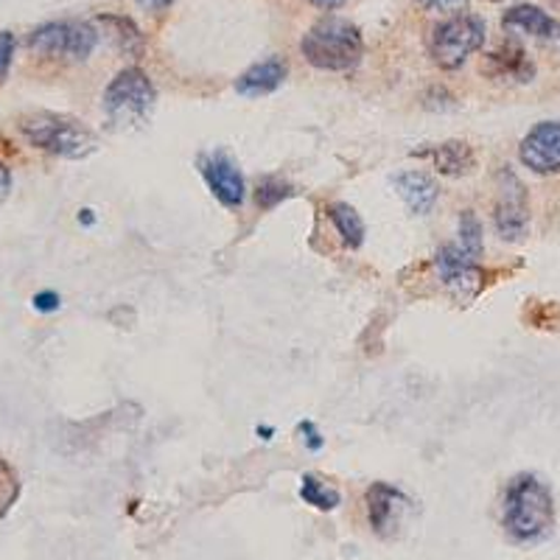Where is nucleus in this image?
<instances>
[{"label":"nucleus","mask_w":560,"mask_h":560,"mask_svg":"<svg viewBox=\"0 0 560 560\" xmlns=\"http://www.w3.org/2000/svg\"><path fill=\"white\" fill-rule=\"evenodd\" d=\"M502 524L516 544L544 541L555 527V499L535 474H518L504 490Z\"/></svg>","instance_id":"1"},{"label":"nucleus","mask_w":560,"mask_h":560,"mask_svg":"<svg viewBox=\"0 0 560 560\" xmlns=\"http://www.w3.org/2000/svg\"><path fill=\"white\" fill-rule=\"evenodd\" d=\"M364 504H368L370 527H373V533L378 538H393L398 533V527L404 524V516L409 513V508H412V502L404 497V490L393 488L387 482L370 485Z\"/></svg>","instance_id":"9"},{"label":"nucleus","mask_w":560,"mask_h":560,"mask_svg":"<svg viewBox=\"0 0 560 560\" xmlns=\"http://www.w3.org/2000/svg\"><path fill=\"white\" fill-rule=\"evenodd\" d=\"M300 51H303L306 62L314 65L317 70L345 73V70L357 68L362 62L364 39L362 32L350 20L323 18L303 34Z\"/></svg>","instance_id":"2"},{"label":"nucleus","mask_w":560,"mask_h":560,"mask_svg":"<svg viewBox=\"0 0 560 560\" xmlns=\"http://www.w3.org/2000/svg\"><path fill=\"white\" fill-rule=\"evenodd\" d=\"M459 249L465 255H471L474 261L482 258V224H479L477 213L474 210H463V217H459Z\"/></svg>","instance_id":"20"},{"label":"nucleus","mask_w":560,"mask_h":560,"mask_svg":"<svg viewBox=\"0 0 560 560\" xmlns=\"http://www.w3.org/2000/svg\"><path fill=\"white\" fill-rule=\"evenodd\" d=\"M298 432L303 434V443H306V446L312 448V452H319V448L325 446L323 434H319V429L314 427L312 420H303V423H300V427H298Z\"/></svg>","instance_id":"25"},{"label":"nucleus","mask_w":560,"mask_h":560,"mask_svg":"<svg viewBox=\"0 0 560 560\" xmlns=\"http://www.w3.org/2000/svg\"><path fill=\"white\" fill-rule=\"evenodd\" d=\"M415 3L432 14H463L471 0H415Z\"/></svg>","instance_id":"23"},{"label":"nucleus","mask_w":560,"mask_h":560,"mask_svg":"<svg viewBox=\"0 0 560 560\" xmlns=\"http://www.w3.org/2000/svg\"><path fill=\"white\" fill-rule=\"evenodd\" d=\"M493 224L504 242H522L529 233V202L522 179L504 166L497 177V208Z\"/></svg>","instance_id":"7"},{"label":"nucleus","mask_w":560,"mask_h":560,"mask_svg":"<svg viewBox=\"0 0 560 560\" xmlns=\"http://www.w3.org/2000/svg\"><path fill=\"white\" fill-rule=\"evenodd\" d=\"M287 77H289L287 59L269 57L264 59V62H255L244 70L242 77L236 79V93L247 98L269 96V93H275L280 84L287 82Z\"/></svg>","instance_id":"13"},{"label":"nucleus","mask_w":560,"mask_h":560,"mask_svg":"<svg viewBox=\"0 0 560 560\" xmlns=\"http://www.w3.org/2000/svg\"><path fill=\"white\" fill-rule=\"evenodd\" d=\"M135 3H138V9H143V12L160 14V12H166L174 0H135Z\"/></svg>","instance_id":"27"},{"label":"nucleus","mask_w":560,"mask_h":560,"mask_svg":"<svg viewBox=\"0 0 560 560\" xmlns=\"http://www.w3.org/2000/svg\"><path fill=\"white\" fill-rule=\"evenodd\" d=\"M306 3H312V7L323 9V12H337V9H342L348 0H306Z\"/></svg>","instance_id":"29"},{"label":"nucleus","mask_w":560,"mask_h":560,"mask_svg":"<svg viewBox=\"0 0 560 560\" xmlns=\"http://www.w3.org/2000/svg\"><path fill=\"white\" fill-rule=\"evenodd\" d=\"M20 132L32 147L65 160H84L98 149V135L70 115L34 113L20 121Z\"/></svg>","instance_id":"3"},{"label":"nucleus","mask_w":560,"mask_h":560,"mask_svg":"<svg viewBox=\"0 0 560 560\" xmlns=\"http://www.w3.org/2000/svg\"><path fill=\"white\" fill-rule=\"evenodd\" d=\"M14 51H18V39L12 32H0V82L9 77V68H12Z\"/></svg>","instance_id":"24"},{"label":"nucleus","mask_w":560,"mask_h":560,"mask_svg":"<svg viewBox=\"0 0 560 560\" xmlns=\"http://www.w3.org/2000/svg\"><path fill=\"white\" fill-rule=\"evenodd\" d=\"M96 26H102L109 43L121 54H127V57L140 59L147 54V37L138 28V23L127 18V14H98Z\"/></svg>","instance_id":"16"},{"label":"nucleus","mask_w":560,"mask_h":560,"mask_svg":"<svg viewBox=\"0 0 560 560\" xmlns=\"http://www.w3.org/2000/svg\"><path fill=\"white\" fill-rule=\"evenodd\" d=\"M199 172H202L210 194H213L224 208H242L244 177L230 154L224 152L202 154V158H199Z\"/></svg>","instance_id":"11"},{"label":"nucleus","mask_w":560,"mask_h":560,"mask_svg":"<svg viewBox=\"0 0 560 560\" xmlns=\"http://www.w3.org/2000/svg\"><path fill=\"white\" fill-rule=\"evenodd\" d=\"M34 308L43 314H51V312H59V306H62V300H59L57 292H39L34 294Z\"/></svg>","instance_id":"26"},{"label":"nucleus","mask_w":560,"mask_h":560,"mask_svg":"<svg viewBox=\"0 0 560 560\" xmlns=\"http://www.w3.org/2000/svg\"><path fill=\"white\" fill-rule=\"evenodd\" d=\"M488 26L477 14H452L438 23L429 37V57L440 70L463 68L485 45Z\"/></svg>","instance_id":"5"},{"label":"nucleus","mask_w":560,"mask_h":560,"mask_svg":"<svg viewBox=\"0 0 560 560\" xmlns=\"http://www.w3.org/2000/svg\"><path fill=\"white\" fill-rule=\"evenodd\" d=\"M434 269L448 294L459 303H471L485 289V272L471 255H465L457 244H446L434 255Z\"/></svg>","instance_id":"8"},{"label":"nucleus","mask_w":560,"mask_h":560,"mask_svg":"<svg viewBox=\"0 0 560 560\" xmlns=\"http://www.w3.org/2000/svg\"><path fill=\"white\" fill-rule=\"evenodd\" d=\"M104 115L113 129L143 127L152 118L158 104V88L140 68H124L115 73L113 82L104 90Z\"/></svg>","instance_id":"4"},{"label":"nucleus","mask_w":560,"mask_h":560,"mask_svg":"<svg viewBox=\"0 0 560 560\" xmlns=\"http://www.w3.org/2000/svg\"><path fill=\"white\" fill-rule=\"evenodd\" d=\"M429 154L440 174H446V177H465V174H471L477 168V154L474 149L465 143V140H446V143H440V147H432Z\"/></svg>","instance_id":"17"},{"label":"nucleus","mask_w":560,"mask_h":560,"mask_svg":"<svg viewBox=\"0 0 560 560\" xmlns=\"http://www.w3.org/2000/svg\"><path fill=\"white\" fill-rule=\"evenodd\" d=\"M9 191H12V172L7 163H0V202L9 197Z\"/></svg>","instance_id":"28"},{"label":"nucleus","mask_w":560,"mask_h":560,"mask_svg":"<svg viewBox=\"0 0 560 560\" xmlns=\"http://www.w3.org/2000/svg\"><path fill=\"white\" fill-rule=\"evenodd\" d=\"M482 70L493 79H513V82H529L535 77V65L529 62L527 51L518 43H510V39L485 57Z\"/></svg>","instance_id":"14"},{"label":"nucleus","mask_w":560,"mask_h":560,"mask_svg":"<svg viewBox=\"0 0 560 560\" xmlns=\"http://www.w3.org/2000/svg\"><path fill=\"white\" fill-rule=\"evenodd\" d=\"M28 51L39 57L88 59L98 48V28L84 20H51L34 28L26 39Z\"/></svg>","instance_id":"6"},{"label":"nucleus","mask_w":560,"mask_h":560,"mask_svg":"<svg viewBox=\"0 0 560 560\" xmlns=\"http://www.w3.org/2000/svg\"><path fill=\"white\" fill-rule=\"evenodd\" d=\"M328 219L337 228L339 238H342L345 247L359 249L364 242V222L357 213V208L348 202H331L328 205Z\"/></svg>","instance_id":"18"},{"label":"nucleus","mask_w":560,"mask_h":560,"mask_svg":"<svg viewBox=\"0 0 560 560\" xmlns=\"http://www.w3.org/2000/svg\"><path fill=\"white\" fill-rule=\"evenodd\" d=\"M502 28L510 34H527V37L544 39V43H558L560 39L558 20L544 9L533 7V3H516L513 9H508L502 18Z\"/></svg>","instance_id":"12"},{"label":"nucleus","mask_w":560,"mask_h":560,"mask_svg":"<svg viewBox=\"0 0 560 560\" xmlns=\"http://www.w3.org/2000/svg\"><path fill=\"white\" fill-rule=\"evenodd\" d=\"M79 222H82L84 228H90V224H96V217H93V210L84 208L82 213H79Z\"/></svg>","instance_id":"30"},{"label":"nucleus","mask_w":560,"mask_h":560,"mask_svg":"<svg viewBox=\"0 0 560 560\" xmlns=\"http://www.w3.org/2000/svg\"><path fill=\"white\" fill-rule=\"evenodd\" d=\"M289 197H292V185L283 183L280 177H264L261 183H258V191H255V199H258V205H261L264 210L278 208V205Z\"/></svg>","instance_id":"22"},{"label":"nucleus","mask_w":560,"mask_h":560,"mask_svg":"<svg viewBox=\"0 0 560 560\" xmlns=\"http://www.w3.org/2000/svg\"><path fill=\"white\" fill-rule=\"evenodd\" d=\"M518 158L535 174H560V121L535 124L524 135Z\"/></svg>","instance_id":"10"},{"label":"nucleus","mask_w":560,"mask_h":560,"mask_svg":"<svg viewBox=\"0 0 560 560\" xmlns=\"http://www.w3.org/2000/svg\"><path fill=\"white\" fill-rule=\"evenodd\" d=\"M258 434H264V440H272L269 434H272V429L269 427H258Z\"/></svg>","instance_id":"31"},{"label":"nucleus","mask_w":560,"mask_h":560,"mask_svg":"<svg viewBox=\"0 0 560 560\" xmlns=\"http://www.w3.org/2000/svg\"><path fill=\"white\" fill-rule=\"evenodd\" d=\"M20 499V477L14 465L0 454V518H7Z\"/></svg>","instance_id":"21"},{"label":"nucleus","mask_w":560,"mask_h":560,"mask_svg":"<svg viewBox=\"0 0 560 560\" xmlns=\"http://www.w3.org/2000/svg\"><path fill=\"white\" fill-rule=\"evenodd\" d=\"M395 191L404 199L415 217H427L432 213V208L438 205L440 188L434 183V177H429L427 172H404L395 177Z\"/></svg>","instance_id":"15"},{"label":"nucleus","mask_w":560,"mask_h":560,"mask_svg":"<svg viewBox=\"0 0 560 560\" xmlns=\"http://www.w3.org/2000/svg\"><path fill=\"white\" fill-rule=\"evenodd\" d=\"M300 499L306 504H312V508L323 510V513L337 510L339 502H342L339 490L334 488V485L325 482V479H319L317 474H306V477L300 479Z\"/></svg>","instance_id":"19"}]
</instances>
